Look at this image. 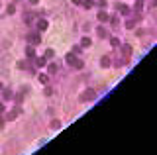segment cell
I'll return each mask as SVG.
<instances>
[{"instance_id":"1","label":"cell","mask_w":157,"mask_h":155,"mask_svg":"<svg viewBox=\"0 0 157 155\" xmlns=\"http://www.w3.org/2000/svg\"><path fill=\"white\" fill-rule=\"evenodd\" d=\"M94 98H96V92L92 89H87L83 94H81V100H83V102H92Z\"/></svg>"},{"instance_id":"27","label":"cell","mask_w":157,"mask_h":155,"mask_svg":"<svg viewBox=\"0 0 157 155\" xmlns=\"http://www.w3.org/2000/svg\"><path fill=\"white\" fill-rule=\"evenodd\" d=\"M2 128H4V120L0 118V130H2Z\"/></svg>"},{"instance_id":"2","label":"cell","mask_w":157,"mask_h":155,"mask_svg":"<svg viewBox=\"0 0 157 155\" xmlns=\"http://www.w3.org/2000/svg\"><path fill=\"white\" fill-rule=\"evenodd\" d=\"M28 41H30L32 45H35V43L41 41V37H39V33H30V35H28Z\"/></svg>"},{"instance_id":"29","label":"cell","mask_w":157,"mask_h":155,"mask_svg":"<svg viewBox=\"0 0 157 155\" xmlns=\"http://www.w3.org/2000/svg\"><path fill=\"white\" fill-rule=\"evenodd\" d=\"M0 89H2V83H0Z\"/></svg>"},{"instance_id":"22","label":"cell","mask_w":157,"mask_h":155,"mask_svg":"<svg viewBox=\"0 0 157 155\" xmlns=\"http://www.w3.org/2000/svg\"><path fill=\"white\" fill-rule=\"evenodd\" d=\"M51 128H61V122H59V120H53V122H51Z\"/></svg>"},{"instance_id":"25","label":"cell","mask_w":157,"mask_h":155,"mask_svg":"<svg viewBox=\"0 0 157 155\" xmlns=\"http://www.w3.org/2000/svg\"><path fill=\"white\" fill-rule=\"evenodd\" d=\"M98 6H100V10H104V8H106V2H104V0H100V2H98Z\"/></svg>"},{"instance_id":"5","label":"cell","mask_w":157,"mask_h":155,"mask_svg":"<svg viewBox=\"0 0 157 155\" xmlns=\"http://www.w3.org/2000/svg\"><path fill=\"white\" fill-rule=\"evenodd\" d=\"M65 61H67V65H71V67H73V63L77 61V57H75V53H69V55L65 57Z\"/></svg>"},{"instance_id":"20","label":"cell","mask_w":157,"mask_h":155,"mask_svg":"<svg viewBox=\"0 0 157 155\" xmlns=\"http://www.w3.org/2000/svg\"><path fill=\"white\" fill-rule=\"evenodd\" d=\"M55 71H57V65H55V63H51V65H49V75H53Z\"/></svg>"},{"instance_id":"8","label":"cell","mask_w":157,"mask_h":155,"mask_svg":"<svg viewBox=\"0 0 157 155\" xmlns=\"http://www.w3.org/2000/svg\"><path fill=\"white\" fill-rule=\"evenodd\" d=\"M26 55L30 57V59H32V57L35 55V51H34V45H28V49H26Z\"/></svg>"},{"instance_id":"18","label":"cell","mask_w":157,"mask_h":155,"mask_svg":"<svg viewBox=\"0 0 157 155\" xmlns=\"http://www.w3.org/2000/svg\"><path fill=\"white\" fill-rule=\"evenodd\" d=\"M53 55H55L53 49H47V51H45V59H53Z\"/></svg>"},{"instance_id":"15","label":"cell","mask_w":157,"mask_h":155,"mask_svg":"<svg viewBox=\"0 0 157 155\" xmlns=\"http://www.w3.org/2000/svg\"><path fill=\"white\" fill-rule=\"evenodd\" d=\"M110 43H112V47H118V45H120V39H118V37H110Z\"/></svg>"},{"instance_id":"23","label":"cell","mask_w":157,"mask_h":155,"mask_svg":"<svg viewBox=\"0 0 157 155\" xmlns=\"http://www.w3.org/2000/svg\"><path fill=\"white\" fill-rule=\"evenodd\" d=\"M83 6H85V8H90V6H92V0H83Z\"/></svg>"},{"instance_id":"26","label":"cell","mask_w":157,"mask_h":155,"mask_svg":"<svg viewBox=\"0 0 157 155\" xmlns=\"http://www.w3.org/2000/svg\"><path fill=\"white\" fill-rule=\"evenodd\" d=\"M73 4H83V0H73Z\"/></svg>"},{"instance_id":"7","label":"cell","mask_w":157,"mask_h":155,"mask_svg":"<svg viewBox=\"0 0 157 155\" xmlns=\"http://www.w3.org/2000/svg\"><path fill=\"white\" fill-rule=\"evenodd\" d=\"M143 4H145L143 0H135V6H134L135 12H141V10H143Z\"/></svg>"},{"instance_id":"6","label":"cell","mask_w":157,"mask_h":155,"mask_svg":"<svg viewBox=\"0 0 157 155\" xmlns=\"http://www.w3.org/2000/svg\"><path fill=\"white\" fill-rule=\"evenodd\" d=\"M37 30H39V32L47 30V20H39V22H37Z\"/></svg>"},{"instance_id":"21","label":"cell","mask_w":157,"mask_h":155,"mask_svg":"<svg viewBox=\"0 0 157 155\" xmlns=\"http://www.w3.org/2000/svg\"><path fill=\"white\" fill-rule=\"evenodd\" d=\"M47 81H49V77H47V75H39V83H47Z\"/></svg>"},{"instance_id":"16","label":"cell","mask_w":157,"mask_h":155,"mask_svg":"<svg viewBox=\"0 0 157 155\" xmlns=\"http://www.w3.org/2000/svg\"><path fill=\"white\" fill-rule=\"evenodd\" d=\"M96 33H98L100 37H106V35H108V33H106V30H104V28H98V30H96Z\"/></svg>"},{"instance_id":"4","label":"cell","mask_w":157,"mask_h":155,"mask_svg":"<svg viewBox=\"0 0 157 155\" xmlns=\"http://www.w3.org/2000/svg\"><path fill=\"white\" fill-rule=\"evenodd\" d=\"M100 65L104 67V69H108V67H110V57H108V55H104V57L100 59Z\"/></svg>"},{"instance_id":"3","label":"cell","mask_w":157,"mask_h":155,"mask_svg":"<svg viewBox=\"0 0 157 155\" xmlns=\"http://www.w3.org/2000/svg\"><path fill=\"white\" fill-rule=\"evenodd\" d=\"M98 20H100V22H108V20H110V16H108L104 10H100V12H98Z\"/></svg>"},{"instance_id":"13","label":"cell","mask_w":157,"mask_h":155,"mask_svg":"<svg viewBox=\"0 0 157 155\" xmlns=\"http://www.w3.org/2000/svg\"><path fill=\"white\" fill-rule=\"evenodd\" d=\"M130 53H132V47H130V45H124V55H126V59L130 57Z\"/></svg>"},{"instance_id":"19","label":"cell","mask_w":157,"mask_h":155,"mask_svg":"<svg viewBox=\"0 0 157 155\" xmlns=\"http://www.w3.org/2000/svg\"><path fill=\"white\" fill-rule=\"evenodd\" d=\"M134 26H135V22H134V20H128V22H126V28H128V30H132Z\"/></svg>"},{"instance_id":"14","label":"cell","mask_w":157,"mask_h":155,"mask_svg":"<svg viewBox=\"0 0 157 155\" xmlns=\"http://www.w3.org/2000/svg\"><path fill=\"white\" fill-rule=\"evenodd\" d=\"M73 67H75V69H83V67H85V63H83L81 59H77V61L73 63Z\"/></svg>"},{"instance_id":"24","label":"cell","mask_w":157,"mask_h":155,"mask_svg":"<svg viewBox=\"0 0 157 155\" xmlns=\"http://www.w3.org/2000/svg\"><path fill=\"white\" fill-rule=\"evenodd\" d=\"M10 96H12V92H10V90H4V98L8 100V98H10Z\"/></svg>"},{"instance_id":"12","label":"cell","mask_w":157,"mask_h":155,"mask_svg":"<svg viewBox=\"0 0 157 155\" xmlns=\"http://www.w3.org/2000/svg\"><path fill=\"white\" fill-rule=\"evenodd\" d=\"M90 43H92V41H90V37H83V41H81V45H83V47H89Z\"/></svg>"},{"instance_id":"11","label":"cell","mask_w":157,"mask_h":155,"mask_svg":"<svg viewBox=\"0 0 157 155\" xmlns=\"http://www.w3.org/2000/svg\"><path fill=\"white\" fill-rule=\"evenodd\" d=\"M18 114H20V110H14V112H10V114L6 116V120H14V118H16Z\"/></svg>"},{"instance_id":"17","label":"cell","mask_w":157,"mask_h":155,"mask_svg":"<svg viewBox=\"0 0 157 155\" xmlns=\"http://www.w3.org/2000/svg\"><path fill=\"white\" fill-rule=\"evenodd\" d=\"M6 12H8V14H14V12H16V6H14V4H8V8H6Z\"/></svg>"},{"instance_id":"9","label":"cell","mask_w":157,"mask_h":155,"mask_svg":"<svg viewBox=\"0 0 157 155\" xmlns=\"http://www.w3.org/2000/svg\"><path fill=\"white\" fill-rule=\"evenodd\" d=\"M45 63H47V59H45V57H37V59H35V65H37V67H43Z\"/></svg>"},{"instance_id":"28","label":"cell","mask_w":157,"mask_h":155,"mask_svg":"<svg viewBox=\"0 0 157 155\" xmlns=\"http://www.w3.org/2000/svg\"><path fill=\"white\" fill-rule=\"evenodd\" d=\"M30 2H32V4H37V2H39V0H30Z\"/></svg>"},{"instance_id":"10","label":"cell","mask_w":157,"mask_h":155,"mask_svg":"<svg viewBox=\"0 0 157 155\" xmlns=\"http://www.w3.org/2000/svg\"><path fill=\"white\" fill-rule=\"evenodd\" d=\"M118 10L122 12V14H130V8H128L126 4H120V6H118Z\"/></svg>"}]
</instances>
